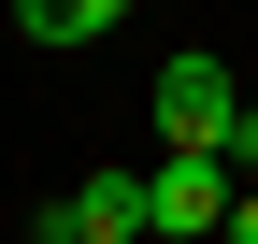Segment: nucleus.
Instances as JSON below:
<instances>
[{"label":"nucleus","instance_id":"3","mask_svg":"<svg viewBox=\"0 0 258 244\" xmlns=\"http://www.w3.org/2000/svg\"><path fill=\"white\" fill-rule=\"evenodd\" d=\"M29 230H43V244H144V172H86V187L43 201Z\"/></svg>","mask_w":258,"mask_h":244},{"label":"nucleus","instance_id":"6","mask_svg":"<svg viewBox=\"0 0 258 244\" xmlns=\"http://www.w3.org/2000/svg\"><path fill=\"white\" fill-rule=\"evenodd\" d=\"M215 244H258V172L230 187V230H215Z\"/></svg>","mask_w":258,"mask_h":244},{"label":"nucleus","instance_id":"4","mask_svg":"<svg viewBox=\"0 0 258 244\" xmlns=\"http://www.w3.org/2000/svg\"><path fill=\"white\" fill-rule=\"evenodd\" d=\"M115 15H129V0H15V43H43V57H72V43H101Z\"/></svg>","mask_w":258,"mask_h":244},{"label":"nucleus","instance_id":"2","mask_svg":"<svg viewBox=\"0 0 258 244\" xmlns=\"http://www.w3.org/2000/svg\"><path fill=\"white\" fill-rule=\"evenodd\" d=\"M144 115H158V144H230V115H244V86H230V57H201V43H172V57H158V86H144Z\"/></svg>","mask_w":258,"mask_h":244},{"label":"nucleus","instance_id":"1","mask_svg":"<svg viewBox=\"0 0 258 244\" xmlns=\"http://www.w3.org/2000/svg\"><path fill=\"white\" fill-rule=\"evenodd\" d=\"M230 187H244V172L215 158V144H158V172H144V244H215V230H230Z\"/></svg>","mask_w":258,"mask_h":244},{"label":"nucleus","instance_id":"5","mask_svg":"<svg viewBox=\"0 0 258 244\" xmlns=\"http://www.w3.org/2000/svg\"><path fill=\"white\" fill-rule=\"evenodd\" d=\"M215 158H230V172H258V101L230 115V144H215Z\"/></svg>","mask_w":258,"mask_h":244}]
</instances>
